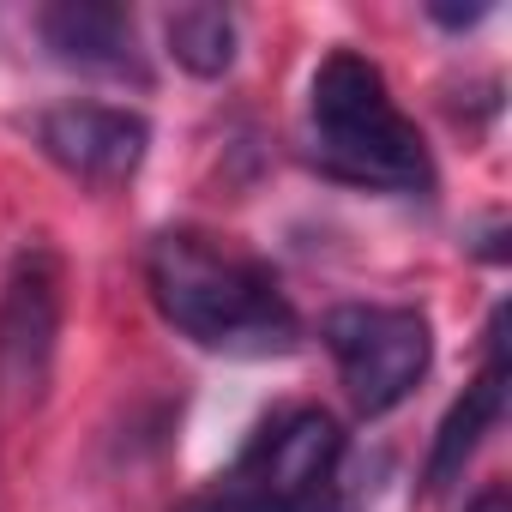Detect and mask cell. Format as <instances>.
<instances>
[{"mask_svg": "<svg viewBox=\"0 0 512 512\" xmlns=\"http://www.w3.org/2000/svg\"><path fill=\"white\" fill-rule=\"evenodd\" d=\"M181 512H290L284 500H272L266 488H253V482H241L235 470H223L205 494H193Z\"/></svg>", "mask_w": 512, "mask_h": 512, "instance_id": "10", "label": "cell"}, {"mask_svg": "<svg viewBox=\"0 0 512 512\" xmlns=\"http://www.w3.org/2000/svg\"><path fill=\"white\" fill-rule=\"evenodd\" d=\"M338 458H344L338 416H326V410L308 404V410L272 416L260 434L241 446V458L229 470L241 482H253V488H266L272 500H284L290 512H314L320 494H326V482H332V470H338Z\"/></svg>", "mask_w": 512, "mask_h": 512, "instance_id": "5", "label": "cell"}, {"mask_svg": "<svg viewBox=\"0 0 512 512\" xmlns=\"http://www.w3.org/2000/svg\"><path fill=\"white\" fill-rule=\"evenodd\" d=\"M163 37L193 79H223L235 67V19L223 7H175L163 19Z\"/></svg>", "mask_w": 512, "mask_h": 512, "instance_id": "9", "label": "cell"}, {"mask_svg": "<svg viewBox=\"0 0 512 512\" xmlns=\"http://www.w3.org/2000/svg\"><path fill=\"white\" fill-rule=\"evenodd\" d=\"M500 410H506V308H494V320H488V368L464 386V398L446 410V422L434 434V452H428V470H422L428 494H446L464 476V464L476 458V446L500 422Z\"/></svg>", "mask_w": 512, "mask_h": 512, "instance_id": "7", "label": "cell"}, {"mask_svg": "<svg viewBox=\"0 0 512 512\" xmlns=\"http://www.w3.org/2000/svg\"><path fill=\"white\" fill-rule=\"evenodd\" d=\"M37 145L79 181H127L145 163L151 127L133 109L115 103H61L37 121Z\"/></svg>", "mask_w": 512, "mask_h": 512, "instance_id": "6", "label": "cell"}, {"mask_svg": "<svg viewBox=\"0 0 512 512\" xmlns=\"http://www.w3.org/2000/svg\"><path fill=\"white\" fill-rule=\"evenodd\" d=\"M43 43L55 49V61L79 67V73H109V79H139L145 85V61H139V37L127 7H103V0H61L37 19Z\"/></svg>", "mask_w": 512, "mask_h": 512, "instance_id": "8", "label": "cell"}, {"mask_svg": "<svg viewBox=\"0 0 512 512\" xmlns=\"http://www.w3.org/2000/svg\"><path fill=\"white\" fill-rule=\"evenodd\" d=\"M326 350L338 356V374H344V392L362 416H386L398 410L428 362H434V326L422 308H374V302H350V308H332L326 326H320Z\"/></svg>", "mask_w": 512, "mask_h": 512, "instance_id": "3", "label": "cell"}, {"mask_svg": "<svg viewBox=\"0 0 512 512\" xmlns=\"http://www.w3.org/2000/svg\"><path fill=\"white\" fill-rule=\"evenodd\" d=\"M428 19H434V25H446V31H464V25L488 19V7H482V0H476V7H428Z\"/></svg>", "mask_w": 512, "mask_h": 512, "instance_id": "11", "label": "cell"}, {"mask_svg": "<svg viewBox=\"0 0 512 512\" xmlns=\"http://www.w3.org/2000/svg\"><path fill=\"white\" fill-rule=\"evenodd\" d=\"M308 121H314L308 157L332 181L380 187V193H422L434 181L416 121H404V109L386 91V73L356 49H332L320 61L308 91Z\"/></svg>", "mask_w": 512, "mask_h": 512, "instance_id": "2", "label": "cell"}, {"mask_svg": "<svg viewBox=\"0 0 512 512\" xmlns=\"http://www.w3.org/2000/svg\"><path fill=\"white\" fill-rule=\"evenodd\" d=\"M145 278L157 314L199 350L284 356L302 338V320L278 290L272 266L205 229H163L145 253Z\"/></svg>", "mask_w": 512, "mask_h": 512, "instance_id": "1", "label": "cell"}, {"mask_svg": "<svg viewBox=\"0 0 512 512\" xmlns=\"http://www.w3.org/2000/svg\"><path fill=\"white\" fill-rule=\"evenodd\" d=\"M470 512H512V500H506V488H488V494L470 500Z\"/></svg>", "mask_w": 512, "mask_h": 512, "instance_id": "12", "label": "cell"}, {"mask_svg": "<svg viewBox=\"0 0 512 512\" xmlns=\"http://www.w3.org/2000/svg\"><path fill=\"white\" fill-rule=\"evenodd\" d=\"M55 338H61V260L55 247L31 241L0 290V398L13 410L43 404L55 374Z\"/></svg>", "mask_w": 512, "mask_h": 512, "instance_id": "4", "label": "cell"}]
</instances>
